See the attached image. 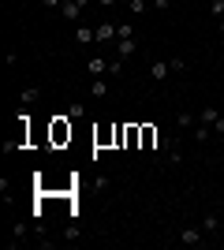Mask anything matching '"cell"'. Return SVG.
<instances>
[{
	"label": "cell",
	"mask_w": 224,
	"mask_h": 250,
	"mask_svg": "<svg viewBox=\"0 0 224 250\" xmlns=\"http://www.w3.org/2000/svg\"><path fill=\"white\" fill-rule=\"evenodd\" d=\"M75 4H79V8L86 11V8H90V4H94V0H75Z\"/></svg>",
	"instance_id": "obj_25"
},
{
	"label": "cell",
	"mask_w": 224,
	"mask_h": 250,
	"mask_svg": "<svg viewBox=\"0 0 224 250\" xmlns=\"http://www.w3.org/2000/svg\"><path fill=\"white\" fill-rule=\"evenodd\" d=\"M127 11L139 19V15H146V11H149V0H127Z\"/></svg>",
	"instance_id": "obj_10"
},
{
	"label": "cell",
	"mask_w": 224,
	"mask_h": 250,
	"mask_svg": "<svg viewBox=\"0 0 224 250\" xmlns=\"http://www.w3.org/2000/svg\"><path fill=\"white\" fill-rule=\"evenodd\" d=\"M209 15H213V19H224V0H209Z\"/></svg>",
	"instance_id": "obj_17"
},
{
	"label": "cell",
	"mask_w": 224,
	"mask_h": 250,
	"mask_svg": "<svg viewBox=\"0 0 224 250\" xmlns=\"http://www.w3.org/2000/svg\"><path fill=\"white\" fill-rule=\"evenodd\" d=\"M176 127H180V131H194V127H198V116L180 112V116H176Z\"/></svg>",
	"instance_id": "obj_8"
},
{
	"label": "cell",
	"mask_w": 224,
	"mask_h": 250,
	"mask_svg": "<svg viewBox=\"0 0 224 250\" xmlns=\"http://www.w3.org/2000/svg\"><path fill=\"white\" fill-rule=\"evenodd\" d=\"M217 30H221V34H224V19H221V22H217Z\"/></svg>",
	"instance_id": "obj_26"
},
{
	"label": "cell",
	"mask_w": 224,
	"mask_h": 250,
	"mask_svg": "<svg viewBox=\"0 0 224 250\" xmlns=\"http://www.w3.org/2000/svg\"><path fill=\"white\" fill-rule=\"evenodd\" d=\"M38 4H41V8H49V11H60V4H64V0H38Z\"/></svg>",
	"instance_id": "obj_21"
},
{
	"label": "cell",
	"mask_w": 224,
	"mask_h": 250,
	"mask_svg": "<svg viewBox=\"0 0 224 250\" xmlns=\"http://www.w3.org/2000/svg\"><path fill=\"white\" fill-rule=\"evenodd\" d=\"M60 15H64L67 22H82V8H79L75 0H64V4H60Z\"/></svg>",
	"instance_id": "obj_6"
},
{
	"label": "cell",
	"mask_w": 224,
	"mask_h": 250,
	"mask_svg": "<svg viewBox=\"0 0 224 250\" xmlns=\"http://www.w3.org/2000/svg\"><path fill=\"white\" fill-rule=\"evenodd\" d=\"M86 71H90V79L108 75V56H94V60H86Z\"/></svg>",
	"instance_id": "obj_3"
},
{
	"label": "cell",
	"mask_w": 224,
	"mask_h": 250,
	"mask_svg": "<svg viewBox=\"0 0 224 250\" xmlns=\"http://www.w3.org/2000/svg\"><path fill=\"white\" fill-rule=\"evenodd\" d=\"M67 116H71V120H82V116H86V104H82V101L67 104Z\"/></svg>",
	"instance_id": "obj_14"
},
{
	"label": "cell",
	"mask_w": 224,
	"mask_h": 250,
	"mask_svg": "<svg viewBox=\"0 0 224 250\" xmlns=\"http://www.w3.org/2000/svg\"><path fill=\"white\" fill-rule=\"evenodd\" d=\"M135 52H139V42H135V38H120L116 42V56L120 60H131Z\"/></svg>",
	"instance_id": "obj_2"
},
{
	"label": "cell",
	"mask_w": 224,
	"mask_h": 250,
	"mask_svg": "<svg viewBox=\"0 0 224 250\" xmlns=\"http://www.w3.org/2000/svg\"><path fill=\"white\" fill-rule=\"evenodd\" d=\"M11 235H15V239H11V247H19V243L26 239V224H15V228H11Z\"/></svg>",
	"instance_id": "obj_16"
},
{
	"label": "cell",
	"mask_w": 224,
	"mask_h": 250,
	"mask_svg": "<svg viewBox=\"0 0 224 250\" xmlns=\"http://www.w3.org/2000/svg\"><path fill=\"white\" fill-rule=\"evenodd\" d=\"M97 42H116V22H97Z\"/></svg>",
	"instance_id": "obj_7"
},
{
	"label": "cell",
	"mask_w": 224,
	"mask_h": 250,
	"mask_svg": "<svg viewBox=\"0 0 224 250\" xmlns=\"http://www.w3.org/2000/svg\"><path fill=\"white\" fill-rule=\"evenodd\" d=\"M217 120H221V112H217V108H202V112H198V124H205V127H213Z\"/></svg>",
	"instance_id": "obj_11"
},
{
	"label": "cell",
	"mask_w": 224,
	"mask_h": 250,
	"mask_svg": "<svg viewBox=\"0 0 224 250\" xmlns=\"http://www.w3.org/2000/svg\"><path fill=\"white\" fill-rule=\"evenodd\" d=\"M213 131H217V135H224V112H221V120L213 124Z\"/></svg>",
	"instance_id": "obj_23"
},
{
	"label": "cell",
	"mask_w": 224,
	"mask_h": 250,
	"mask_svg": "<svg viewBox=\"0 0 224 250\" xmlns=\"http://www.w3.org/2000/svg\"><path fill=\"white\" fill-rule=\"evenodd\" d=\"M168 67H172V75H183V71H187V60H183V56H172Z\"/></svg>",
	"instance_id": "obj_15"
},
{
	"label": "cell",
	"mask_w": 224,
	"mask_h": 250,
	"mask_svg": "<svg viewBox=\"0 0 224 250\" xmlns=\"http://www.w3.org/2000/svg\"><path fill=\"white\" fill-rule=\"evenodd\" d=\"M209 131H213V127L198 124V127H194V138H198V142H209Z\"/></svg>",
	"instance_id": "obj_18"
},
{
	"label": "cell",
	"mask_w": 224,
	"mask_h": 250,
	"mask_svg": "<svg viewBox=\"0 0 224 250\" xmlns=\"http://www.w3.org/2000/svg\"><path fill=\"white\" fill-rule=\"evenodd\" d=\"M168 75H172L168 60H153V63H149V79H153V83H164Z\"/></svg>",
	"instance_id": "obj_5"
},
{
	"label": "cell",
	"mask_w": 224,
	"mask_h": 250,
	"mask_svg": "<svg viewBox=\"0 0 224 250\" xmlns=\"http://www.w3.org/2000/svg\"><path fill=\"white\" fill-rule=\"evenodd\" d=\"M97 4H101V8H112V4H120V0H97Z\"/></svg>",
	"instance_id": "obj_24"
},
{
	"label": "cell",
	"mask_w": 224,
	"mask_h": 250,
	"mask_svg": "<svg viewBox=\"0 0 224 250\" xmlns=\"http://www.w3.org/2000/svg\"><path fill=\"white\" fill-rule=\"evenodd\" d=\"M180 243H187V247H202V243H205V231L202 228H183L180 231Z\"/></svg>",
	"instance_id": "obj_4"
},
{
	"label": "cell",
	"mask_w": 224,
	"mask_h": 250,
	"mask_svg": "<svg viewBox=\"0 0 224 250\" xmlns=\"http://www.w3.org/2000/svg\"><path fill=\"white\" fill-rule=\"evenodd\" d=\"M108 90H112V86L105 83V75H101V79H94V83H90V94H94V97H108Z\"/></svg>",
	"instance_id": "obj_9"
},
{
	"label": "cell",
	"mask_w": 224,
	"mask_h": 250,
	"mask_svg": "<svg viewBox=\"0 0 224 250\" xmlns=\"http://www.w3.org/2000/svg\"><path fill=\"white\" fill-rule=\"evenodd\" d=\"M221 112H224V108H221Z\"/></svg>",
	"instance_id": "obj_27"
},
{
	"label": "cell",
	"mask_w": 224,
	"mask_h": 250,
	"mask_svg": "<svg viewBox=\"0 0 224 250\" xmlns=\"http://www.w3.org/2000/svg\"><path fill=\"white\" fill-rule=\"evenodd\" d=\"M34 97H38V90H34V86H22V90H19V104H22V108H26V104H34Z\"/></svg>",
	"instance_id": "obj_13"
},
{
	"label": "cell",
	"mask_w": 224,
	"mask_h": 250,
	"mask_svg": "<svg viewBox=\"0 0 224 250\" xmlns=\"http://www.w3.org/2000/svg\"><path fill=\"white\" fill-rule=\"evenodd\" d=\"M202 231H205V235H209V231H217V217H213V213H209V217H202Z\"/></svg>",
	"instance_id": "obj_20"
},
{
	"label": "cell",
	"mask_w": 224,
	"mask_h": 250,
	"mask_svg": "<svg viewBox=\"0 0 224 250\" xmlns=\"http://www.w3.org/2000/svg\"><path fill=\"white\" fill-rule=\"evenodd\" d=\"M153 8H157V11H168V8H172V0H153Z\"/></svg>",
	"instance_id": "obj_22"
},
{
	"label": "cell",
	"mask_w": 224,
	"mask_h": 250,
	"mask_svg": "<svg viewBox=\"0 0 224 250\" xmlns=\"http://www.w3.org/2000/svg\"><path fill=\"white\" fill-rule=\"evenodd\" d=\"M120 38H135V22H127V19L116 22V42H120Z\"/></svg>",
	"instance_id": "obj_12"
},
{
	"label": "cell",
	"mask_w": 224,
	"mask_h": 250,
	"mask_svg": "<svg viewBox=\"0 0 224 250\" xmlns=\"http://www.w3.org/2000/svg\"><path fill=\"white\" fill-rule=\"evenodd\" d=\"M123 71V60H120V56H108V75H120Z\"/></svg>",
	"instance_id": "obj_19"
},
{
	"label": "cell",
	"mask_w": 224,
	"mask_h": 250,
	"mask_svg": "<svg viewBox=\"0 0 224 250\" xmlns=\"http://www.w3.org/2000/svg\"><path fill=\"white\" fill-rule=\"evenodd\" d=\"M90 42H97V30L90 22H75V45H90Z\"/></svg>",
	"instance_id": "obj_1"
}]
</instances>
